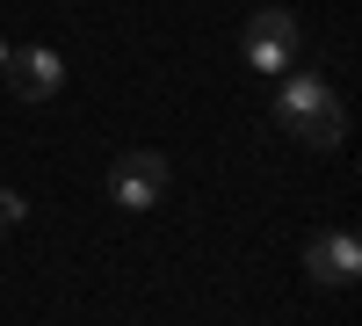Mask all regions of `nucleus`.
<instances>
[{"label":"nucleus","instance_id":"nucleus-1","mask_svg":"<svg viewBox=\"0 0 362 326\" xmlns=\"http://www.w3.org/2000/svg\"><path fill=\"white\" fill-rule=\"evenodd\" d=\"M276 124L297 145L334 153V145L348 138V102H341V87L319 80V73H283V87H276Z\"/></svg>","mask_w":362,"mask_h":326},{"label":"nucleus","instance_id":"nucleus-2","mask_svg":"<svg viewBox=\"0 0 362 326\" xmlns=\"http://www.w3.org/2000/svg\"><path fill=\"white\" fill-rule=\"evenodd\" d=\"M297 44H305V29H297L290 8H261L247 29H239V58H247L261 80H283L297 66Z\"/></svg>","mask_w":362,"mask_h":326},{"label":"nucleus","instance_id":"nucleus-3","mask_svg":"<svg viewBox=\"0 0 362 326\" xmlns=\"http://www.w3.org/2000/svg\"><path fill=\"white\" fill-rule=\"evenodd\" d=\"M0 80H8V95L22 109H44V102H58V87H66V58L44 51V44H22V51H8Z\"/></svg>","mask_w":362,"mask_h":326},{"label":"nucleus","instance_id":"nucleus-4","mask_svg":"<svg viewBox=\"0 0 362 326\" xmlns=\"http://www.w3.org/2000/svg\"><path fill=\"white\" fill-rule=\"evenodd\" d=\"M160 196H167V160L153 153V145L109 160V203H116V211H153Z\"/></svg>","mask_w":362,"mask_h":326},{"label":"nucleus","instance_id":"nucleus-5","mask_svg":"<svg viewBox=\"0 0 362 326\" xmlns=\"http://www.w3.org/2000/svg\"><path fill=\"white\" fill-rule=\"evenodd\" d=\"M305 276L319 283V290H348L355 276H362V240L348 225H334V232H319V240L305 247Z\"/></svg>","mask_w":362,"mask_h":326},{"label":"nucleus","instance_id":"nucleus-6","mask_svg":"<svg viewBox=\"0 0 362 326\" xmlns=\"http://www.w3.org/2000/svg\"><path fill=\"white\" fill-rule=\"evenodd\" d=\"M29 218V196H15V189H0V225H22Z\"/></svg>","mask_w":362,"mask_h":326},{"label":"nucleus","instance_id":"nucleus-7","mask_svg":"<svg viewBox=\"0 0 362 326\" xmlns=\"http://www.w3.org/2000/svg\"><path fill=\"white\" fill-rule=\"evenodd\" d=\"M8 51H15V44H0V66H8Z\"/></svg>","mask_w":362,"mask_h":326},{"label":"nucleus","instance_id":"nucleus-8","mask_svg":"<svg viewBox=\"0 0 362 326\" xmlns=\"http://www.w3.org/2000/svg\"><path fill=\"white\" fill-rule=\"evenodd\" d=\"M0 240H8V225H0Z\"/></svg>","mask_w":362,"mask_h":326}]
</instances>
